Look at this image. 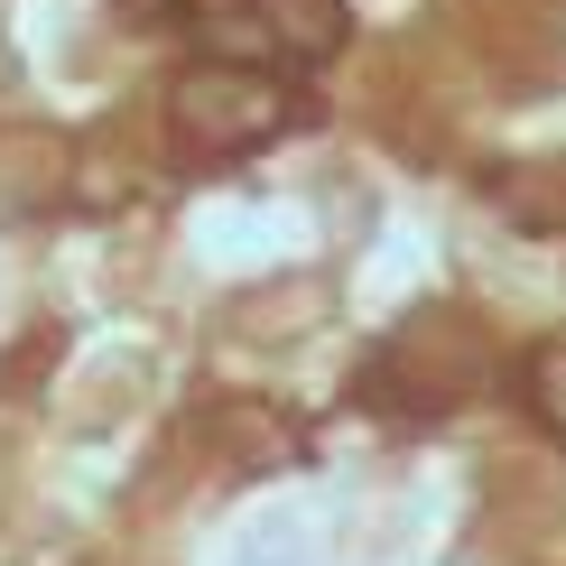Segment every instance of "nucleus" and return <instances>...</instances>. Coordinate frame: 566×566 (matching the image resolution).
I'll list each match as a JSON object with an SVG mask.
<instances>
[{"label":"nucleus","mask_w":566,"mask_h":566,"mask_svg":"<svg viewBox=\"0 0 566 566\" xmlns=\"http://www.w3.org/2000/svg\"><path fill=\"white\" fill-rule=\"evenodd\" d=\"M168 122L186 139V158H251L297 122V103H289V75L279 65L205 56V65H186L168 84Z\"/></svg>","instance_id":"1"},{"label":"nucleus","mask_w":566,"mask_h":566,"mask_svg":"<svg viewBox=\"0 0 566 566\" xmlns=\"http://www.w3.org/2000/svg\"><path fill=\"white\" fill-rule=\"evenodd\" d=\"M242 10H251V38H270L279 65H335L353 38L344 0H242Z\"/></svg>","instance_id":"2"},{"label":"nucleus","mask_w":566,"mask_h":566,"mask_svg":"<svg viewBox=\"0 0 566 566\" xmlns=\"http://www.w3.org/2000/svg\"><path fill=\"white\" fill-rule=\"evenodd\" d=\"M521 390H530L538 428H548V437L566 446V335H548V344H530V363H521Z\"/></svg>","instance_id":"3"},{"label":"nucleus","mask_w":566,"mask_h":566,"mask_svg":"<svg viewBox=\"0 0 566 566\" xmlns=\"http://www.w3.org/2000/svg\"><path fill=\"white\" fill-rule=\"evenodd\" d=\"M122 19H177V0H112Z\"/></svg>","instance_id":"4"}]
</instances>
